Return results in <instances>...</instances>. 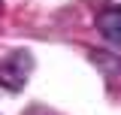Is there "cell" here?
<instances>
[{
    "label": "cell",
    "instance_id": "3957f363",
    "mask_svg": "<svg viewBox=\"0 0 121 115\" xmlns=\"http://www.w3.org/2000/svg\"><path fill=\"white\" fill-rule=\"evenodd\" d=\"M91 61L100 73H106V79H121V58L106 55V52H91Z\"/></svg>",
    "mask_w": 121,
    "mask_h": 115
},
{
    "label": "cell",
    "instance_id": "5b68a950",
    "mask_svg": "<svg viewBox=\"0 0 121 115\" xmlns=\"http://www.w3.org/2000/svg\"><path fill=\"white\" fill-rule=\"evenodd\" d=\"M0 3H3V0H0Z\"/></svg>",
    "mask_w": 121,
    "mask_h": 115
},
{
    "label": "cell",
    "instance_id": "277c9868",
    "mask_svg": "<svg viewBox=\"0 0 121 115\" xmlns=\"http://www.w3.org/2000/svg\"><path fill=\"white\" fill-rule=\"evenodd\" d=\"M27 115H58V112H52V109H39V106H33V109H27Z\"/></svg>",
    "mask_w": 121,
    "mask_h": 115
},
{
    "label": "cell",
    "instance_id": "7a4b0ae2",
    "mask_svg": "<svg viewBox=\"0 0 121 115\" xmlns=\"http://www.w3.org/2000/svg\"><path fill=\"white\" fill-rule=\"evenodd\" d=\"M97 30L103 33L106 43L121 49V6H103L97 12Z\"/></svg>",
    "mask_w": 121,
    "mask_h": 115
},
{
    "label": "cell",
    "instance_id": "6da1fadb",
    "mask_svg": "<svg viewBox=\"0 0 121 115\" xmlns=\"http://www.w3.org/2000/svg\"><path fill=\"white\" fill-rule=\"evenodd\" d=\"M30 70H33V55H30L27 49H15L9 55L0 61V88H6V91H21L24 82H27Z\"/></svg>",
    "mask_w": 121,
    "mask_h": 115
}]
</instances>
